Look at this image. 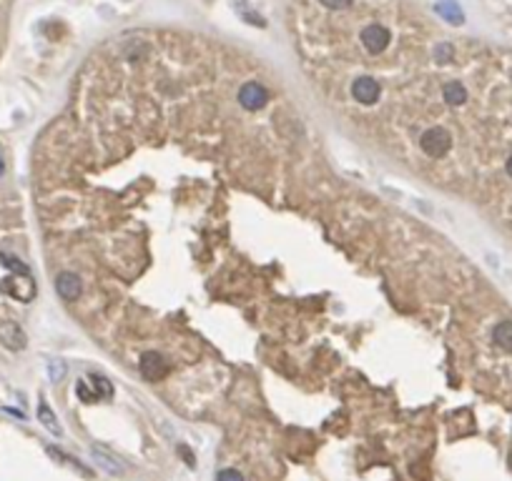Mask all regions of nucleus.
I'll return each mask as SVG.
<instances>
[{
	"label": "nucleus",
	"instance_id": "nucleus-1",
	"mask_svg": "<svg viewBox=\"0 0 512 481\" xmlns=\"http://www.w3.org/2000/svg\"><path fill=\"white\" fill-rule=\"evenodd\" d=\"M420 148L427 153L429 158H444L452 148V136L444 131L442 125H432L420 136Z\"/></svg>",
	"mask_w": 512,
	"mask_h": 481
},
{
	"label": "nucleus",
	"instance_id": "nucleus-2",
	"mask_svg": "<svg viewBox=\"0 0 512 481\" xmlns=\"http://www.w3.org/2000/svg\"><path fill=\"white\" fill-rule=\"evenodd\" d=\"M360 43L369 55H380L389 48L392 33H389V28L382 25V23H369V25H364L360 30Z\"/></svg>",
	"mask_w": 512,
	"mask_h": 481
},
{
	"label": "nucleus",
	"instance_id": "nucleus-3",
	"mask_svg": "<svg viewBox=\"0 0 512 481\" xmlns=\"http://www.w3.org/2000/svg\"><path fill=\"white\" fill-rule=\"evenodd\" d=\"M269 103V90L266 85L259 81H249L244 83L239 88V105L246 110H262L264 105Z\"/></svg>",
	"mask_w": 512,
	"mask_h": 481
},
{
	"label": "nucleus",
	"instance_id": "nucleus-4",
	"mask_svg": "<svg viewBox=\"0 0 512 481\" xmlns=\"http://www.w3.org/2000/svg\"><path fill=\"white\" fill-rule=\"evenodd\" d=\"M139 371L146 381H161V378L168 373V364L161 354H156V351H146L139 361Z\"/></svg>",
	"mask_w": 512,
	"mask_h": 481
},
{
	"label": "nucleus",
	"instance_id": "nucleus-5",
	"mask_svg": "<svg viewBox=\"0 0 512 481\" xmlns=\"http://www.w3.org/2000/svg\"><path fill=\"white\" fill-rule=\"evenodd\" d=\"M0 344L10 351H23L28 346V336L21 329V323L6 318V321H0Z\"/></svg>",
	"mask_w": 512,
	"mask_h": 481
},
{
	"label": "nucleus",
	"instance_id": "nucleus-6",
	"mask_svg": "<svg viewBox=\"0 0 512 481\" xmlns=\"http://www.w3.org/2000/svg\"><path fill=\"white\" fill-rule=\"evenodd\" d=\"M380 93H382L380 83L369 76H362L352 83V98L354 101H360L362 105L377 103V101H380Z\"/></svg>",
	"mask_w": 512,
	"mask_h": 481
},
{
	"label": "nucleus",
	"instance_id": "nucleus-7",
	"mask_svg": "<svg viewBox=\"0 0 512 481\" xmlns=\"http://www.w3.org/2000/svg\"><path fill=\"white\" fill-rule=\"evenodd\" d=\"M81 278H78L76 274H70V271H63V274H58L56 278V291L58 296H61L63 301H76L78 296H81Z\"/></svg>",
	"mask_w": 512,
	"mask_h": 481
},
{
	"label": "nucleus",
	"instance_id": "nucleus-8",
	"mask_svg": "<svg viewBox=\"0 0 512 481\" xmlns=\"http://www.w3.org/2000/svg\"><path fill=\"white\" fill-rule=\"evenodd\" d=\"M90 454H93V459H96V464L101 469H106L108 474H113V476H124V464H118V459L113 454H108L106 449H101V447H90Z\"/></svg>",
	"mask_w": 512,
	"mask_h": 481
},
{
	"label": "nucleus",
	"instance_id": "nucleus-9",
	"mask_svg": "<svg viewBox=\"0 0 512 481\" xmlns=\"http://www.w3.org/2000/svg\"><path fill=\"white\" fill-rule=\"evenodd\" d=\"M442 98H444V101H447L450 105H462L464 101H467V88H464V85H462L460 81L444 83Z\"/></svg>",
	"mask_w": 512,
	"mask_h": 481
},
{
	"label": "nucleus",
	"instance_id": "nucleus-10",
	"mask_svg": "<svg viewBox=\"0 0 512 481\" xmlns=\"http://www.w3.org/2000/svg\"><path fill=\"white\" fill-rule=\"evenodd\" d=\"M38 421H41L43 427L48 429L50 433H56V436H63V429H61V424H58L56 413L50 411V406L46 404V401H41V406H38Z\"/></svg>",
	"mask_w": 512,
	"mask_h": 481
},
{
	"label": "nucleus",
	"instance_id": "nucleus-11",
	"mask_svg": "<svg viewBox=\"0 0 512 481\" xmlns=\"http://www.w3.org/2000/svg\"><path fill=\"white\" fill-rule=\"evenodd\" d=\"M492 338L500 349L512 351V321H500L495 329H492Z\"/></svg>",
	"mask_w": 512,
	"mask_h": 481
},
{
	"label": "nucleus",
	"instance_id": "nucleus-12",
	"mask_svg": "<svg viewBox=\"0 0 512 481\" xmlns=\"http://www.w3.org/2000/svg\"><path fill=\"white\" fill-rule=\"evenodd\" d=\"M90 384H93V393H96L98 399H111L113 396L111 381L106 376H101V373H93V376H90Z\"/></svg>",
	"mask_w": 512,
	"mask_h": 481
},
{
	"label": "nucleus",
	"instance_id": "nucleus-13",
	"mask_svg": "<svg viewBox=\"0 0 512 481\" xmlns=\"http://www.w3.org/2000/svg\"><path fill=\"white\" fill-rule=\"evenodd\" d=\"M0 263H3L6 268H10V271H13V274H18V276H30V268L26 266L21 258H15L13 254H6V251H0Z\"/></svg>",
	"mask_w": 512,
	"mask_h": 481
},
{
	"label": "nucleus",
	"instance_id": "nucleus-14",
	"mask_svg": "<svg viewBox=\"0 0 512 481\" xmlns=\"http://www.w3.org/2000/svg\"><path fill=\"white\" fill-rule=\"evenodd\" d=\"M66 373H68V366H66V361H61V358H53V361H48V376L53 384H58V381H63L66 378Z\"/></svg>",
	"mask_w": 512,
	"mask_h": 481
},
{
	"label": "nucleus",
	"instance_id": "nucleus-15",
	"mask_svg": "<svg viewBox=\"0 0 512 481\" xmlns=\"http://www.w3.org/2000/svg\"><path fill=\"white\" fill-rule=\"evenodd\" d=\"M216 481H244V476H242V471H236V469H221L219 476H216Z\"/></svg>",
	"mask_w": 512,
	"mask_h": 481
},
{
	"label": "nucleus",
	"instance_id": "nucleus-16",
	"mask_svg": "<svg viewBox=\"0 0 512 481\" xmlns=\"http://www.w3.org/2000/svg\"><path fill=\"white\" fill-rule=\"evenodd\" d=\"M78 396H81V401H86V404H93V401H98V396L93 391H88V386H86V381H81V384L76 386Z\"/></svg>",
	"mask_w": 512,
	"mask_h": 481
},
{
	"label": "nucleus",
	"instance_id": "nucleus-17",
	"mask_svg": "<svg viewBox=\"0 0 512 481\" xmlns=\"http://www.w3.org/2000/svg\"><path fill=\"white\" fill-rule=\"evenodd\" d=\"M319 3H322L324 8H329V10H346L354 0H319Z\"/></svg>",
	"mask_w": 512,
	"mask_h": 481
},
{
	"label": "nucleus",
	"instance_id": "nucleus-18",
	"mask_svg": "<svg viewBox=\"0 0 512 481\" xmlns=\"http://www.w3.org/2000/svg\"><path fill=\"white\" fill-rule=\"evenodd\" d=\"M179 451L184 454V459H186V464L188 467H194V456H191V451H188L186 447H179Z\"/></svg>",
	"mask_w": 512,
	"mask_h": 481
},
{
	"label": "nucleus",
	"instance_id": "nucleus-19",
	"mask_svg": "<svg viewBox=\"0 0 512 481\" xmlns=\"http://www.w3.org/2000/svg\"><path fill=\"white\" fill-rule=\"evenodd\" d=\"M505 171H507V176L512 178V153H510V158H507V163H505Z\"/></svg>",
	"mask_w": 512,
	"mask_h": 481
},
{
	"label": "nucleus",
	"instance_id": "nucleus-20",
	"mask_svg": "<svg viewBox=\"0 0 512 481\" xmlns=\"http://www.w3.org/2000/svg\"><path fill=\"white\" fill-rule=\"evenodd\" d=\"M6 173V161H3V153H0V176Z\"/></svg>",
	"mask_w": 512,
	"mask_h": 481
}]
</instances>
